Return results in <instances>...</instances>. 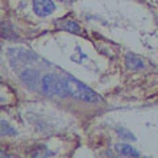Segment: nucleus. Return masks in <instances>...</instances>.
Instances as JSON below:
<instances>
[{
    "mask_svg": "<svg viewBox=\"0 0 158 158\" xmlns=\"http://www.w3.org/2000/svg\"><path fill=\"white\" fill-rule=\"evenodd\" d=\"M65 81H66L67 91L73 98L83 100L86 103H96L100 100V98L98 96V94L95 91H92L90 87L83 85L82 82H79L78 79H75L74 77L69 75Z\"/></svg>",
    "mask_w": 158,
    "mask_h": 158,
    "instance_id": "f257e3e1",
    "label": "nucleus"
},
{
    "mask_svg": "<svg viewBox=\"0 0 158 158\" xmlns=\"http://www.w3.org/2000/svg\"><path fill=\"white\" fill-rule=\"evenodd\" d=\"M41 91L46 96L65 98L69 95L66 81H62L54 74H45L41 79Z\"/></svg>",
    "mask_w": 158,
    "mask_h": 158,
    "instance_id": "f03ea898",
    "label": "nucleus"
},
{
    "mask_svg": "<svg viewBox=\"0 0 158 158\" xmlns=\"http://www.w3.org/2000/svg\"><path fill=\"white\" fill-rule=\"evenodd\" d=\"M54 9H56V6L52 0H33V11L41 17L52 15Z\"/></svg>",
    "mask_w": 158,
    "mask_h": 158,
    "instance_id": "7ed1b4c3",
    "label": "nucleus"
},
{
    "mask_svg": "<svg viewBox=\"0 0 158 158\" xmlns=\"http://www.w3.org/2000/svg\"><path fill=\"white\" fill-rule=\"evenodd\" d=\"M20 79H21V82L28 88L34 90L38 82V71H36L34 69H25V70L20 74Z\"/></svg>",
    "mask_w": 158,
    "mask_h": 158,
    "instance_id": "20e7f679",
    "label": "nucleus"
},
{
    "mask_svg": "<svg viewBox=\"0 0 158 158\" xmlns=\"http://www.w3.org/2000/svg\"><path fill=\"white\" fill-rule=\"evenodd\" d=\"M125 63H127L128 69H131V70H141V69L145 67V62L142 61L140 57H137L136 54H132V53L127 54Z\"/></svg>",
    "mask_w": 158,
    "mask_h": 158,
    "instance_id": "39448f33",
    "label": "nucleus"
},
{
    "mask_svg": "<svg viewBox=\"0 0 158 158\" xmlns=\"http://www.w3.org/2000/svg\"><path fill=\"white\" fill-rule=\"evenodd\" d=\"M115 148L121 156H125V157H138L140 156L135 148H132L131 145H128V144H117Z\"/></svg>",
    "mask_w": 158,
    "mask_h": 158,
    "instance_id": "423d86ee",
    "label": "nucleus"
},
{
    "mask_svg": "<svg viewBox=\"0 0 158 158\" xmlns=\"http://www.w3.org/2000/svg\"><path fill=\"white\" fill-rule=\"evenodd\" d=\"M59 28L65 32L81 33V27H79L75 21H73V20H66V21H63L62 24H59Z\"/></svg>",
    "mask_w": 158,
    "mask_h": 158,
    "instance_id": "0eeeda50",
    "label": "nucleus"
},
{
    "mask_svg": "<svg viewBox=\"0 0 158 158\" xmlns=\"http://www.w3.org/2000/svg\"><path fill=\"white\" fill-rule=\"evenodd\" d=\"M48 154V149L45 146H34L33 150L31 152L32 158H45Z\"/></svg>",
    "mask_w": 158,
    "mask_h": 158,
    "instance_id": "6e6552de",
    "label": "nucleus"
},
{
    "mask_svg": "<svg viewBox=\"0 0 158 158\" xmlns=\"http://www.w3.org/2000/svg\"><path fill=\"white\" fill-rule=\"evenodd\" d=\"M2 135L4 136H13V135H16V131L13 129L12 127H9L6 121H2Z\"/></svg>",
    "mask_w": 158,
    "mask_h": 158,
    "instance_id": "1a4fd4ad",
    "label": "nucleus"
},
{
    "mask_svg": "<svg viewBox=\"0 0 158 158\" xmlns=\"http://www.w3.org/2000/svg\"><path fill=\"white\" fill-rule=\"evenodd\" d=\"M2 158H9V157H8V156H7L4 152H2Z\"/></svg>",
    "mask_w": 158,
    "mask_h": 158,
    "instance_id": "9d476101",
    "label": "nucleus"
}]
</instances>
